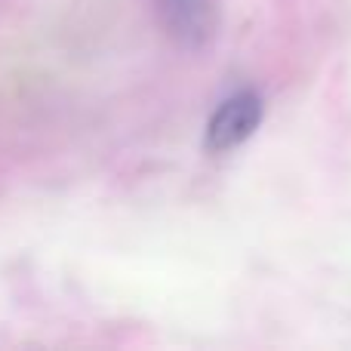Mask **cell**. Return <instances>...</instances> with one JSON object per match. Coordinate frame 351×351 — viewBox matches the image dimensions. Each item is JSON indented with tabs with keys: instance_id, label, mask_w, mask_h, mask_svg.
Instances as JSON below:
<instances>
[{
	"instance_id": "cell-1",
	"label": "cell",
	"mask_w": 351,
	"mask_h": 351,
	"mask_svg": "<svg viewBox=\"0 0 351 351\" xmlns=\"http://www.w3.org/2000/svg\"><path fill=\"white\" fill-rule=\"evenodd\" d=\"M265 117V102L256 90H237L231 96H225L216 105V111L206 121L204 145L213 154H228L234 148H241L243 142H250L256 136V130L262 127Z\"/></svg>"
},
{
	"instance_id": "cell-2",
	"label": "cell",
	"mask_w": 351,
	"mask_h": 351,
	"mask_svg": "<svg viewBox=\"0 0 351 351\" xmlns=\"http://www.w3.org/2000/svg\"><path fill=\"white\" fill-rule=\"evenodd\" d=\"M167 34L185 49H204L213 43L222 22V0H152Z\"/></svg>"
}]
</instances>
